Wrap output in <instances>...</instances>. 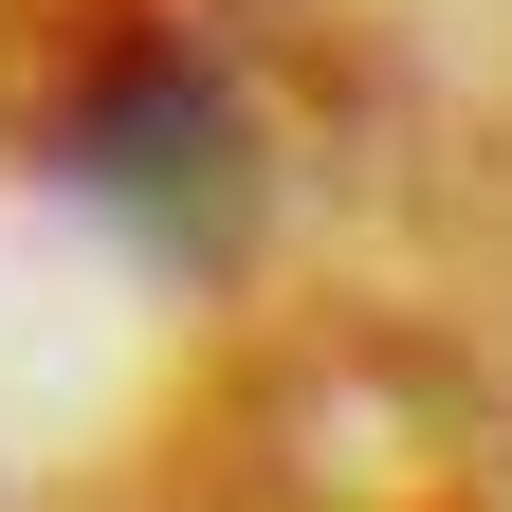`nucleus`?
Segmentation results:
<instances>
[{"instance_id":"obj_1","label":"nucleus","mask_w":512,"mask_h":512,"mask_svg":"<svg viewBox=\"0 0 512 512\" xmlns=\"http://www.w3.org/2000/svg\"><path fill=\"white\" fill-rule=\"evenodd\" d=\"M220 147H238V128H220V74L183 37H128L92 92H55V165H74V183H128V202H183Z\"/></svg>"}]
</instances>
